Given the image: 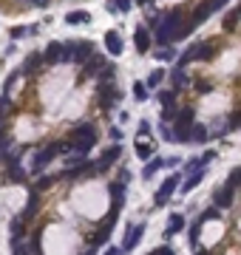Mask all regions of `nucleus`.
<instances>
[{"mask_svg": "<svg viewBox=\"0 0 241 255\" xmlns=\"http://www.w3.org/2000/svg\"><path fill=\"white\" fill-rule=\"evenodd\" d=\"M97 139H100V130H97V125H91V122H82V125H77L74 130H71L69 142H66V151L88 153L94 145H97Z\"/></svg>", "mask_w": 241, "mask_h": 255, "instance_id": "nucleus-1", "label": "nucleus"}, {"mask_svg": "<svg viewBox=\"0 0 241 255\" xmlns=\"http://www.w3.org/2000/svg\"><path fill=\"white\" fill-rule=\"evenodd\" d=\"M182 26V12H165L159 17V23L153 26V40L156 46H171L173 43V32Z\"/></svg>", "mask_w": 241, "mask_h": 255, "instance_id": "nucleus-2", "label": "nucleus"}, {"mask_svg": "<svg viewBox=\"0 0 241 255\" xmlns=\"http://www.w3.org/2000/svg\"><path fill=\"white\" fill-rule=\"evenodd\" d=\"M63 151H66V142H51L46 148H40V151L34 153V159H32V173H40V170H43L51 159H57Z\"/></svg>", "mask_w": 241, "mask_h": 255, "instance_id": "nucleus-3", "label": "nucleus"}, {"mask_svg": "<svg viewBox=\"0 0 241 255\" xmlns=\"http://www.w3.org/2000/svg\"><path fill=\"white\" fill-rule=\"evenodd\" d=\"M119 156H122V145H119V142H114V145H111V148L103 153V159H100V162H94V176H103L114 162H119Z\"/></svg>", "mask_w": 241, "mask_h": 255, "instance_id": "nucleus-4", "label": "nucleus"}, {"mask_svg": "<svg viewBox=\"0 0 241 255\" xmlns=\"http://www.w3.org/2000/svg\"><path fill=\"white\" fill-rule=\"evenodd\" d=\"M122 99V94H119V88H114V82H100V108H114L116 102Z\"/></svg>", "mask_w": 241, "mask_h": 255, "instance_id": "nucleus-5", "label": "nucleus"}, {"mask_svg": "<svg viewBox=\"0 0 241 255\" xmlns=\"http://www.w3.org/2000/svg\"><path fill=\"white\" fill-rule=\"evenodd\" d=\"M176 185H179V173L171 176V179H165V182H162V187H159V193L153 196V204H156V207H165V204L171 201V196H173V190H176Z\"/></svg>", "mask_w": 241, "mask_h": 255, "instance_id": "nucleus-6", "label": "nucleus"}, {"mask_svg": "<svg viewBox=\"0 0 241 255\" xmlns=\"http://www.w3.org/2000/svg\"><path fill=\"white\" fill-rule=\"evenodd\" d=\"M213 201H216V207H218V210L233 207V201H236V187H230V185L216 187V193H213Z\"/></svg>", "mask_w": 241, "mask_h": 255, "instance_id": "nucleus-7", "label": "nucleus"}, {"mask_svg": "<svg viewBox=\"0 0 241 255\" xmlns=\"http://www.w3.org/2000/svg\"><path fill=\"white\" fill-rule=\"evenodd\" d=\"M142 235H145V224H131L128 227V232H125V241H122V253H131L134 247H137L139 241H142Z\"/></svg>", "mask_w": 241, "mask_h": 255, "instance_id": "nucleus-8", "label": "nucleus"}, {"mask_svg": "<svg viewBox=\"0 0 241 255\" xmlns=\"http://www.w3.org/2000/svg\"><path fill=\"white\" fill-rule=\"evenodd\" d=\"M134 43H137V51H139V54L150 51V32L145 29V26H137V32H134Z\"/></svg>", "mask_w": 241, "mask_h": 255, "instance_id": "nucleus-9", "label": "nucleus"}, {"mask_svg": "<svg viewBox=\"0 0 241 255\" xmlns=\"http://www.w3.org/2000/svg\"><path fill=\"white\" fill-rule=\"evenodd\" d=\"M60 57H63V43H48L46 51H43V63L46 65H57Z\"/></svg>", "mask_w": 241, "mask_h": 255, "instance_id": "nucleus-10", "label": "nucleus"}, {"mask_svg": "<svg viewBox=\"0 0 241 255\" xmlns=\"http://www.w3.org/2000/svg\"><path fill=\"white\" fill-rule=\"evenodd\" d=\"M105 48H108L114 57H119V54L125 51V46H122V37L116 34V32H108V34H105Z\"/></svg>", "mask_w": 241, "mask_h": 255, "instance_id": "nucleus-11", "label": "nucleus"}, {"mask_svg": "<svg viewBox=\"0 0 241 255\" xmlns=\"http://www.w3.org/2000/svg\"><path fill=\"white\" fill-rule=\"evenodd\" d=\"M40 63H43V54L40 51H32L29 57H26V63H23V68H20V74H26V77H32L37 68H40Z\"/></svg>", "mask_w": 241, "mask_h": 255, "instance_id": "nucleus-12", "label": "nucleus"}, {"mask_svg": "<svg viewBox=\"0 0 241 255\" xmlns=\"http://www.w3.org/2000/svg\"><path fill=\"white\" fill-rule=\"evenodd\" d=\"M105 65V57L103 54H91V60H85V68H82V74L85 77H94V74H100V68Z\"/></svg>", "mask_w": 241, "mask_h": 255, "instance_id": "nucleus-13", "label": "nucleus"}, {"mask_svg": "<svg viewBox=\"0 0 241 255\" xmlns=\"http://www.w3.org/2000/svg\"><path fill=\"white\" fill-rule=\"evenodd\" d=\"M37 210H40V196L37 193H32V198H29V204H26V210L17 216V219H23V221H32L37 216Z\"/></svg>", "mask_w": 241, "mask_h": 255, "instance_id": "nucleus-14", "label": "nucleus"}, {"mask_svg": "<svg viewBox=\"0 0 241 255\" xmlns=\"http://www.w3.org/2000/svg\"><path fill=\"white\" fill-rule=\"evenodd\" d=\"M210 12H213V3H210V0H207V3H202V6H196L193 17H190V23H193V26L205 23L207 17H210Z\"/></svg>", "mask_w": 241, "mask_h": 255, "instance_id": "nucleus-15", "label": "nucleus"}, {"mask_svg": "<svg viewBox=\"0 0 241 255\" xmlns=\"http://www.w3.org/2000/svg\"><path fill=\"white\" fill-rule=\"evenodd\" d=\"M91 54H94L91 43H74V63H85Z\"/></svg>", "mask_w": 241, "mask_h": 255, "instance_id": "nucleus-16", "label": "nucleus"}, {"mask_svg": "<svg viewBox=\"0 0 241 255\" xmlns=\"http://www.w3.org/2000/svg\"><path fill=\"white\" fill-rule=\"evenodd\" d=\"M171 80H173V91H182V88H187V85H190V77L184 74V68H173Z\"/></svg>", "mask_w": 241, "mask_h": 255, "instance_id": "nucleus-17", "label": "nucleus"}, {"mask_svg": "<svg viewBox=\"0 0 241 255\" xmlns=\"http://www.w3.org/2000/svg\"><path fill=\"white\" fill-rule=\"evenodd\" d=\"M184 227V216H179V213H173L171 221H168V230H165V238H173L176 232Z\"/></svg>", "mask_w": 241, "mask_h": 255, "instance_id": "nucleus-18", "label": "nucleus"}, {"mask_svg": "<svg viewBox=\"0 0 241 255\" xmlns=\"http://www.w3.org/2000/svg\"><path fill=\"white\" fill-rule=\"evenodd\" d=\"M91 20V14L88 12H71V14H66V23L69 26H85Z\"/></svg>", "mask_w": 241, "mask_h": 255, "instance_id": "nucleus-19", "label": "nucleus"}, {"mask_svg": "<svg viewBox=\"0 0 241 255\" xmlns=\"http://www.w3.org/2000/svg\"><path fill=\"white\" fill-rule=\"evenodd\" d=\"M210 139V130H205V125H190V142H207Z\"/></svg>", "mask_w": 241, "mask_h": 255, "instance_id": "nucleus-20", "label": "nucleus"}, {"mask_svg": "<svg viewBox=\"0 0 241 255\" xmlns=\"http://www.w3.org/2000/svg\"><path fill=\"white\" fill-rule=\"evenodd\" d=\"M162 167H165V162H162V159H148L145 170H142V179H153V173H156V170H162Z\"/></svg>", "mask_w": 241, "mask_h": 255, "instance_id": "nucleus-21", "label": "nucleus"}, {"mask_svg": "<svg viewBox=\"0 0 241 255\" xmlns=\"http://www.w3.org/2000/svg\"><path fill=\"white\" fill-rule=\"evenodd\" d=\"M6 182H26V173H23V167H6Z\"/></svg>", "mask_w": 241, "mask_h": 255, "instance_id": "nucleus-22", "label": "nucleus"}, {"mask_svg": "<svg viewBox=\"0 0 241 255\" xmlns=\"http://www.w3.org/2000/svg\"><path fill=\"white\" fill-rule=\"evenodd\" d=\"M193 29H196V26L190 23V20H184V23L179 26L176 32H173V43H176V40H184V37H187V34H190V32H193Z\"/></svg>", "mask_w": 241, "mask_h": 255, "instance_id": "nucleus-23", "label": "nucleus"}, {"mask_svg": "<svg viewBox=\"0 0 241 255\" xmlns=\"http://www.w3.org/2000/svg\"><path fill=\"white\" fill-rule=\"evenodd\" d=\"M202 179H205V170H202V173H199V170H193V176H190V179H187V182L182 185V193H190V190H193V187L199 185Z\"/></svg>", "mask_w": 241, "mask_h": 255, "instance_id": "nucleus-24", "label": "nucleus"}, {"mask_svg": "<svg viewBox=\"0 0 241 255\" xmlns=\"http://www.w3.org/2000/svg\"><path fill=\"white\" fill-rule=\"evenodd\" d=\"M12 255H32L29 253V244L23 238H12Z\"/></svg>", "mask_w": 241, "mask_h": 255, "instance_id": "nucleus-25", "label": "nucleus"}, {"mask_svg": "<svg viewBox=\"0 0 241 255\" xmlns=\"http://www.w3.org/2000/svg\"><path fill=\"white\" fill-rule=\"evenodd\" d=\"M111 198L114 201H125V185L122 182H111Z\"/></svg>", "mask_w": 241, "mask_h": 255, "instance_id": "nucleus-26", "label": "nucleus"}, {"mask_svg": "<svg viewBox=\"0 0 241 255\" xmlns=\"http://www.w3.org/2000/svg\"><path fill=\"white\" fill-rule=\"evenodd\" d=\"M114 77H116V68L105 63L103 68H100V80H103V82H114Z\"/></svg>", "mask_w": 241, "mask_h": 255, "instance_id": "nucleus-27", "label": "nucleus"}, {"mask_svg": "<svg viewBox=\"0 0 241 255\" xmlns=\"http://www.w3.org/2000/svg\"><path fill=\"white\" fill-rule=\"evenodd\" d=\"M162 80H165V71H162V68H156V71H150V74H148V82H145V85L156 88V85H159Z\"/></svg>", "mask_w": 241, "mask_h": 255, "instance_id": "nucleus-28", "label": "nucleus"}, {"mask_svg": "<svg viewBox=\"0 0 241 255\" xmlns=\"http://www.w3.org/2000/svg\"><path fill=\"white\" fill-rule=\"evenodd\" d=\"M137 156L139 159H150V156H153V148H150L148 142H137Z\"/></svg>", "mask_w": 241, "mask_h": 255, "instance_id": "nucleus-29", "label": "nucleus"}, {"mask_svg": "<svg viewBox=\"0 0 241 255\" xmlns=\"http://www.w3.org/2000/svg\"><path fill=\"white\" fill-rule=\"evenodd\" d=\"M213 219H218V207H207V210H202L199 224H207V221H213Z\"/></svg>", "mask_w": 241, "mask_h": 255, "instance_id": "nucleus-30", "label": "nucleus"}, {"mask_svg": "<svg viewBox=\"0 0 241 255\" xmlns=\"http://www.w3.org/2000/svg\"><path fill=\"white\" fill-rule=\"evenodd\" d=\"M159 102L165 105V108H171V105L176 102V91H159Z\"/></svg>", "mask_w": 241, "mask_h": 255, "instance_id": "nucleus-31", "label": "nucleus"}, {"mask_svg": "<svg viewBox=\"0 0 241 255\" xmlns=\"http://www.w3.org/2000/svg\"><path fill=\"white\" fill-rule=\"evenodd\" d=\"M60 63H74V43H66V46H63V57H60Z\"/></svg>", "mask_w": 241, "mask_h": 255, "instance_id": "nucleus-32", "label": "nucleus"}, {"mask_svg": "<svg viewBox=\"0 0 241 255\" xmlns=\"http://www.w3.org/2000/svg\"><path fill=\"white\" fill-rule=\"evenodd\" d=\"M134 96H137L139 102H145V99H148V88H145L142 82H134Z\"/></svg>", "mask_w": 241, "mask_h": 255, "instance_id": "nucleus-33", "label": "nucleus"}, {"mask_svg": "<svg viewBox=\"0 0 241 255\" xmlns=\"http://www.w3.org/2000/svg\"><path fill=\"white\" fill-rule=\"evenodd\" d=\"M213 88H216V85H213L210 80H196V91L199 94H210Z\"/></svg>", "mask_w": 241, "mask_h": 255, "instance_id": "nucleus-34", "label": "nucleus"}, {"mask_svg": "<svg viewBox=\"0 0 241 255\" xmlns=\"http://www.w3.org/2000/svg\"><path fill=\"white\" fill-rule=\"evenodd\" d=\"M239 26V17H236V12H227V17H224V32H233Z\"/></svg>", "mask_w": 241, "mask_h": 255, "instance_id": "nucleus-35", "label": "nucleus"}, {"mask_svg": "<svg viewBox=\"0 0 241 255\" xmlns=\"http://www.w3.org/2000/svg\"><path fill=\"white\" fill-rule=\"evenodd\" d=\"M54 182H57V179H48V176H46V179H37V182H34V193H40V190H48Z\"/></svg>", "mask_w": 241, "mask_h": 255, "instance_id": "nucleus-36", "label": "nucleus"}, {"mask_svg": "<svg viewBox=\"0 0 241 255\" xmlns=\"http://www.w3.org/2000/svg\"><path fill=\"white\" fill-rule=\"evenodd\" d=\"M9 230H12V238H23V221H20V219H14Z\"/></svg>", "mask_w": 241, "mask_h": 255, "instance_id": "nucleus-37", "label": "nucleus"}, {"mask_svg": "<svg viewBox=\"0 0 241 255\" xmlns=\"http://www.w3.org/2000/svg\"><path fill=\"white\" fill-rule=\"evenodd\" d=\"M12 111V96L9 94H3V99H0V116H6Z\"/></svg>", "mask_w": 241, "mask_h": 255, "instance_id": "nucleus-38", "label": "nucleus"}, {"mask_svg": "<svg viewBox=\"0 0 241 255\" xmlns=\"http://www.w3.org/2000/svg\"><path fill=\"white\" fill-rule=\"evenodd\" d=\"M227 185H230V187H239V185H241V167H236V170H233V173H230Z\"/></svg>", "mask_w": 241, "mask_h": 255, "instance_id": "nucleus-39", "label": "nucleus"}, {"mask_svg": "<svg viewBox=\"0 0 241 255\" xmlns=\"http://www.w3.org/2000/svg\"><path fill=\"white\" fill-rule=\"evenodd\" d=\"M236 128H241V111H236V114L230 116V122H227V130H236Z\"/></svg>", "mask_w": 241, "mask_h": 255, "instance_id": "nucleus-40", "label": "nucleus"}, {"mask_svg": "<svg viewBox=\"0 0 241 255\" xmlns=\"http://www.w3.org/2000/svg\"><path fill=\"white\" fill-rule=\"evenodd\" d=\"M9 34H12V40H20V37H26V34H29V29H23V26H14V29L9 32Z\"/></svg>", "mask_w": 241, "mask_h": 255, "instance_id": "nucleus-41", "label": "nucleus"}, {"mask_svg": "<svg viewBox=\"0 0 241 255\" xmlns=\"http://www.w3.org/2000/svg\"><path fill=\"white\" fill-rule=\"evenodd\" d=\"M193 170H202V162H199V159H190V162L184 164V173H193Z\"/></svg>", "mask_w": 241, "mask_h": 255, "instance_id": "nucleus-42", "label": "nucleus"}, {"mask_svg": "<svg viewBox=\"0 0 241 255\" xmlns=\"http://www.w3.org/2000/svg\"><path fill=\"white\" fill-rule=\"evenodd\" d=\"M199 230H202V224L196 221L193 227H190V244H193V247H196V241H199Z\"/></svg>", "mask_w": 241, "mask_h": 255, "instance_id": "nucleus-43", "label": "nucleus"}, {"mask_svg": "<svg viewBox=\"0 0 241 255\" xmlns=\"http://www.w3.org/2000/svg\"><path fill=\"white\" fill-rule=\"evenodd\" d=\"M114 6H116V12H128L131 9V0H114Z\"/></svg>", "mask_w": 241, "mask_h": 255, "instance_id": "nucleus-44", "label": "nucleus"}, {"mask_svg": "<svg viewBox=\"0 0 241 255\" xmlns=\"http://www.w3.org/2000/svg\"><path fill=\"white\" fill-rule=\"evenodd\" d=\"M148 133H150V122L142 119V122H139V136H148Z\"/></svg>", "mask_w": 241, "mask_h": 255, "instance_id": "nucleus-45", "label": "nucleus"}, {"mask_svg": "<svg viewBox=\"0 0 241 255\" xmlns=\"http://www.w3.org/2000/svg\"><path fill=\"white\" fill-rule=\"evenodd\" d=\"M213 159H216V151H207L205 156H199V162H202V167H205L207 162H213Z\"/></svg>", "mask_w": 241, "mask_h": 255, "instance_id": "nucleus-46", "label": "nucleus"}, {"mask_svg": "<svg viewBox=\"0 0 241 255\" xmlns=\"http://www.w3.org/2000/svg\"><path fill=\"white\" fill-rule=\"evenodd\" d=\"M162 139H165V142H173V130L168 125H162Z\"/></svg>", "mask_w": 241, "mask_h": 255, "instance_id": "nucleus-47", "label": "nucleus"}, {"mask_svg": "<svg viewBox=\"0 0 241 255\" xmlns=\"http://www.w3.org/2000/svg\"><path fill=\"white\" fill-rule=\"evenodd\" d=\"M6 156H9V145L0 142V162H6Z\"/></svg>", "mask_w": 241, "mask_h": 255, "instance_id": "nucleus-48", "label": "nucleus"}, {"mask_svg": "<svg viewBox=\"0 0 241 255\" xmlns=\"http://www.w3.org/2000/svg\"><path fill=\"white\" fill-rule=\"evenodd\" d=\"M159 60H173V51H171V48H162V51H159Z\"/></svg>", "mask_w": 241, "mask_h": 255, "instance_id": "nucleus-49", "label": "nucleus"}, {"mask_svg": "<svg viewBox=\"0 0 241 255\" xmlns=\"http://www.w3.org/2000/svg\"><path fill=\"white\" fill-rule=\"evenodd\" d=\"M150 255H173V250H171V247H159L156 253H150Z\"/></svg>", "mask_w": 241, "mask_h": 255, "instance_id": "nucleus-50", "label": "nucleus"}, {"mask_svg": "<svg viewBox=\"0 0 241 255\" xmlns=\"http://www.w3.org/2000/svg\"><path fill=\"white\" fill-rule=\"evenodd\" d=\"M173 116H176V111H173V108H165V114H162V119L168 122V119H173Z\"/></svg>", "mask_w": 241, "mask_h": 255, "instance_id": "nucleus-51", "label": "nucleus"}, {"mask_svg": "<svg viewBox=\"0 0 241 255\" xmlns=\"http://www.w3.org/2000/svg\"><path fill=\"white\" fill-rule=\"evenodd\" d=\"M111 136H114V142H119V139H122V130H119V128H114V130H111Z\"/></svg>", "mask_w": 241, "mask_h": 255, "instance_id": "nucleus-52", "label": "nucleus"}, {"mask_svg": "<svg viewBox=\"0 0 241 255\" xmlns=\"http://www.w3.org/2000/svg\"><path fill=\"white\" fill-rule=\"evenodd\" d=\"M210 3H213V12H216V9H221V6H224L227 0H210Z\"/></svg>", "mask_w": 241, "mask_h": 255, "instance_id": "nucleus-53", "label": "nucleus"}, {"mask_svg": "<svg viewBox=\"0 0 241 255\" xmlns=\"http://www.w3.org/2000/svg\"><path fill=\"white\" fill-rule=\"evenodd\" d=\"M103 255H122V250H116V247H111V250H105Z\"/></svg>", "mask_w": 241, "mask_h": 255, "instance_id": "nucleus-54", "label": "nucleus"}, {"mask_svg": "<svg viewBox=\"0 0 241 255\" xmlns=\"http://www.w3.org/2000/svg\"><path fill=\"white\" fill-rule=\"evenodd\" d=\"M29 3H34V6H48L51 0H29Z\"/></svg>", "mask_w": 241, "mask_h": 255, "instance_id": "nucleus-55", "label": "nucleus"}, {"mask_svg": "<svg viewBox=\"0 0 241 255\" xmlns=\"http://www.w3.org/2000/svg\"><path fill=\"white\" fill-rule=\"evenodd\" d=\"M6 136V125H3V116H0V139Z\"/></svg>", "mask_w": 241, "mask_h": 255, "instance_id": "nucleus-56", "label": "nucleus"}, {"mask_svg": "<svg viewBox=\"0 0 241 255\" xmlns=\"http://www.w3.org/2000/svg\"><path fill=\"white\" fill-rule=\"evenodd\" d=\"M236 17H239V20H241V3H239V9H236Z\"/></svg>", "mask_w": 241, "mask_h": 255, "instance_id": "nucleus-57", "label": "nucleus"}, {"mask_svg": "<svg viewBox=\"0 0 241 255\" xmlns=\"http://www.w3.org/2000/svg\"><path fill=\"white\" fill-rule=\"evenodd\" d=\"M196 255H207V253H205V250H199V247H196Z\"/></svg>", "mask_w": 241, "mask_h": 255, "instance_id": "nucleus-58", "label": "nucleus"}, {"mask_svg": "<svg viewBox=\"0 0 241 255\" xmlns=\"http://www.w3.org/2000/svg\"><path fill=\"white\" fill-rule=\"evenodd\" d=\"M139 3H142V6H148V3H153V0H139Z\"/></svg>", "mask_w": 241, "mask_h": 255, "instance_id": "nucleus-59", "label": "nucleus"}, {"mask_svg": "<svg viewBox=\"0 0 241 255\" xmlns=\"http://www.w3.org/2000/svg\"><path fill=\"white\" fill-rule=\"evenodd\" d=\"M80 255H91V253H80Z\"/></svg>", "mask_w": 241, "mask_h": 255, "instance_id": "nucleus-60", "label": "nucleus"}]
</instances>
